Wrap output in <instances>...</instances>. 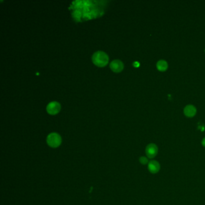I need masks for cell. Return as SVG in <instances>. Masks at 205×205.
I'll list each match as a JSON object with an SVG mask.
<instances>
[{
	"label": "cell",
	"mask_w": 205,
	"mask_h": 205,
	"mask_svg": "<svg viewBox=\"0 0 205 205\" xmlns=\"http://www.w3.org/2000/svg\"><path fill=\"white\" fill-rule=\"evenodd\" d=\"M109 61L108 55L103 51H97L92 56V61L97 66L102 67L105 66Z\"/></svg>",
	"instance_id": "obj_1"
},
{
	"label": "cell",
	"mask_w": 205,
	"mask_h": 205,
	"mask_svg": "<svg viewBox=\"0 0 205 205\" xmlns=\"http://www.w3.org/2000/svg\"><path fill=\"white\" fill-rule=\"evenodd\" d=\"M61 136L56 132L50 134L47 138V142L48 146L52 148H57L61 144Z\"/></svg>",
	"instance_id": "obj_2"
},
{
	"label": "cell",
	"mask_w": 205,
	"mask_h": 205,
	"mask_svg": "<svg viewBox=\"0 0 205 205\" xmlns=\"http://www.w3.org/2000/svg\"><path fill=\"white\" fill-rule=\"evenodd\" d=\"M61 110L60 104L56 101H53L48 104L47 107V112L51 115H56L58 114Z\"/></svg>",
	"instance_id": "obj_3"
},
{
	"label": "cell",
	"mask_w": 205,
	"mask_h": 205,
	"mask_svg": "<svg viewBox=\"0 0 205 205\" xmlns=\"http://www.w3.org/2000/svg\"><path fill=\"white\" fill-rule=\"evenodd\" d=\"M158 149L155 144L150 143L146 146V154L148 158L153 159L158 154Z\"/></svg>",
	"instance_id": "obj_4"
},
{
	"label": "cell",
	"mask_w": 205,
	"mask_h": 205,
	"mask_svg": "<svg viewBox=\"0 0 205 205\" xmlns=\"http://www.w3.org/2000/svg\"><path fill=\"white\" fill-rule=\"evenodd\" d=\"M110 67L113 72L115 73H119L124 69V65L121 61L119 60H115L111 61Z\"/></svg>",
	"instance_id": "obj_5"
},
{
	"label": "cell",
	"mask_w": 205,
	"mask_h": 205,
	"mask_svg": "<svg viewBox=\"0 0 205 205\" xmlns=\"http://www.w3.org/2000/svg\"><path fill=\"white\" fill-rule=\"evenodd\" d=\"M159 163L155 160H152L148 163V170L152 174H156L160 170Z\"/></svg>",
	"instance_id": "obj_6"
},
{
	"label": "cell",
	"mask_w": 205,
	"mask_h": 205,
	"mask_svg": "<svg viewBox=\"0 0 205 205\" xmlns=\"http://www.w3.org/2000/svg\"><path fill=\"white\" fill-rule=\"evenodd\" d=\"M184 114L188 117H192L196 114V108L193 105H187L184 108Z\"/></svg>",
	"instance_id": "obj_7"
},
{
	"label": "cell",
	"mask_w": 205,
	"mask_h": 205,
	"mask_svg": "<svg viewBox=\"0 0 205 205\" xmlns=\"http://www.w3.org/2000/svg\"><path fill=\"white\" fill-rule=\"evenodd\" d=\"M156 67L158 70L161 72H164L168 68V64L164 60H159L156 64Z\"/></svg>",
	"instance_id": "obj_8"
},
{
	"label": "cell",
	"mask_w": 205,
	"mask_h": 205,
	"mask_svg": "<svg viewBox=\"0 0 205 205\" xmlns=\"http://www.w3.org/2000/svg\"><path fill=\"white\" fill-rule=\"evenodd\" d=\"M139 161L141 164H143V165H146V164H148L149 162L148 158L146 157V156H141L139 158Z\"/></svg>",
	"instance_id": "obj_9"
},
{
	"label": "cell",
	"mask_w": 205,
	"mask_h": 205,
	"mask_svg": "<svg viewBox=\"0 0 205 205\" xmlns=\"http://www.w3.org/2000/svg\"><path fill=\"white\" fill-rule=\"evenodd\" d=\"M133 66H134V67H138L140 66V63H139V62H138V61H135V62L133 63Z\"/></svg>",
	"instance_id": "obj_10"
},
{
	"label": "cell",
	"mask_w": 205,
	"mask_h": 205,
	"mask_svg": "<svg viewBox=\"0 0 205 205\" xmlns=\"http://www.w3.org/2000/svg\"><path fill=\"white\" fill-rule=\"evenodd\" d=\"M201 144H202L203 146L205 147V138H204L203 139V140H202V141H201Z\"/></svg>",
	"instance_id": "obj_11"
}]
</instances>
